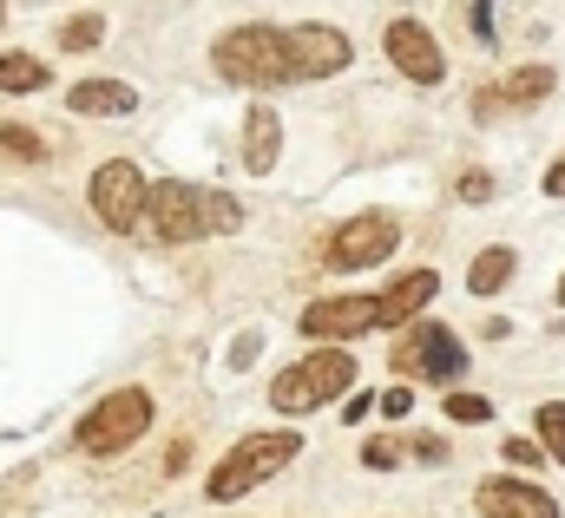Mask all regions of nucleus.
<instances>
[{
    "mask_svg": "<svg viewBox=\"0 0 565 518\" xmlns=\"http://www.w3.org/2000/svg\"><path fill=\"white\" fill-rule=\"evenodd\" d=\"M46 60L33 53H0V93H46Z\"/></svg>",
    "mask_w": 565,
    "mask_h": 518,
    "instance_id": "obj_18",
    "label": "nucleus"
},
{
    "mask_svg": "<svg viewBox=\"0 0 565 518\" xmlns=\"http://www.w3.org/2000/svg\"><path fill=\"white\" fill-rule=\"evenodd\" d=\"M473 512L480 518H559V499L546 486H533V479H480Z\"/></svg>",
    "mask_w": 565,
    "mask_h": 518,
    "instance_id": "obj_12",
    "label": "nucleus"
},
{
    "mask_svg": "<svg viewBox=\"0 0 565 518\" xmlns=\"http://www.w3.org/2000/svg\"><path fill=\"white\" fill-rule=\"evenodd\" d=\"M375 407H382L388 420H408V413H415V388H408V381H395V388L375 393Z\"/></svg>",
    "mask_w": 565,
    "mask_h": 518,
    "instance_id": "obj_25",
    "label": "nucleus"
},
{
    "mask_svg": "<svg viewBox=\"0 0 565 518\" xmlns=\"http://www.w3.org/2000/svg\"><path fill=\"white\" fill-rule=\"evenodd\" d=\"M0 151L20 158V164H46V138L26 131V126H0Z\"/></svg>",
    "mask_w": 565,
    "mask_h": 518,
    "instance_id": "obj_22",
    "label": "nucleus"
},
{
    "mask_svg": "<svg viewBox=\"0 0 565 518\" xmlns=\"http://www.w3.org/2000/svg\"><path fill=\"white\" fill-rule=\"evenodd\" d=\"M106 40V13H73V20H60V46L66 53H93Z\"/></svg>",
    "mask_w": 565,
    "mask_h": 518,
    "instance_id": "obj_20",
    "label": "nucleus"
},
{
    "mask_svg": "<svg viewBox=\"0 0 565 518\" xmlns=\"http://www.w3.org/2000/svg\"><path fill=\"white\" fill-rule=\"evenodd\" d=\"M415 460H422V466H440V460H447V440H440V433H415Z\"/></svg>",
    "mask_w": 565,
    "mask_h": 518,
    "instance_id": "obj_26",
    "label": "nucleus"
},
{
    "mask_svg": "<svg viewBox=\"0 0 565 518\" xmlns=\"http://www.w3.org/2000/svg\"><path fill=\"white\" fill-rule=\"evenodd\" d=\"M145 230L158 244H198V237H237L244 230V204L224 197V191H204V184H184V177H158L145 184Z\"/></svg>",
    "mask_w": 565,
    "mask_h": 518,
    "instance_id": "obj_1",
    "label": "nucleus"
},
{
    "mask_svg": "<svg viewBox=\"0 0 565 518\" xmlns=\"http://www.w3.org/2000/svg\"><path fill=\"white\" fill-rule=\"evenodd\" d=\"M302 453V433L296 427H270V433H244L217 466H211V479H204V499L211 506H231V499H244V493H257L264 479H277L282 466Z\"/></svg>",
    "mask_w": 565,
    "mask_h": 518,
    "instance_id": "obj_2",
    "label": "nucleus"
},
{
    "mask_svg": "<svg viewBox=\"0 0 565 518\" xmlns=\"http://www.w3.org/2000/svg\"><path fill=\"white\" fill-rule=\"evenodd\" d=\"M395 244H402V217H388V211H362V217H349L335 237H329V269H375V262L395 257Z\"/></svg>",
    "mask_w": 565,
    "mask_h": 518,
    "instance_id": "obj_8",
    "label": "nucleus"
},
{
    "mask_svg": "<svg viewBox=\"0 0 565 518\" xmlns=\"http://www.w3.org/2000/svg\"><path fill=\"white\" fill-rule=\"evenodd\" d=\"M362 466H369V473H395V466H402V440H388V433L362 440Z\"/></svg>",
    "mask_w": 565,
    "mask_h": 518,
    "instance_id": "obj_23",
    "label": "nucleus"
},
{
    "mask_svg": "<svg viewBox=\"0 0 565 518\" xmlns=\"http://www.w3.org/2000/svg\"><path fill=\"white\" fill-rule=\"evenodd\" d=\"M382 53H388V66L408 86H440L447 79V53H440V40L427 33L422 20H388L382 26Z\"/></svg>",
    "mask_w": 565,
    "mask_h": 518,
    "instance_id": "obj_10",
    "label": "nucleus"
},
{
    "mask_svg": "<svg viewBox=\"0 0 565 518\" xmlns=\"http://www.w3.org/2000/svg\"><path fill=\"white\" fill-rule=\"evenodd\" d=\"M533 440H540L546 460L565 466V400H540V407H533Z\"/></svg>",
    "mask_w": 565,
    "mask_h": 518,
    "instance_id": "obj_19",
    "label": "nucleus"
},
{
    "mask_svg": "<svg viewBox=\"0 0 565 518\" xmlns=\"http://www.w3.org/2000/svg\"><path fill=\"white\" fill-rule=\"evenodd\" d=\"M282 33H289V73H296V79H335V73L355 60V46H349L342 26L302 20V26H282Z\"/></svg>",
    "mask_w": 565,
    "mask_h": 518,
    "instance_id": "obj_11",
    "label": "nucleus"
},
{
    "mask_svg": "<svg viewBox=\"0 0 565 518\" xmlns=\"http://www.w3.org/2000/svg\"><path fill=\"white\" fill-rule=\"evenodd\" d=\"M507 460H513V466H546L540 440H507Z\"/></svg>",
    "mask_w": 565,
    "mask_h": 518,
    "instance_id": "obj_27",
    "label": "nucleus"
},
{
    "mask_svg": "<svg viewBox=\"0 0 565 518\" xmlns=\"http://www.w3.org/2000/svg\"><path fill=\"white\" fill-rule=\"evenodd\" d=\"M408 335L395 342V375H415V381H434V388H460L467 375V348L454 342L447 322H402Z\"/></svg>",
    "mask_w": 565,
    "mask_h": 518,
    "instance_id": "obj_6",
    "label": "nucleus"
},
{
    "mask_svg": "<svg viewBox=\"0 0 565 518\" xmlns=\"http://www.w3.org/2000/svg\"><path fill=\"white\" fill-rule=\"evenodd\" d=\"M145 177L132 158H106L99 171H93V184H86V204H93V217L113 230V237H132L145 217Z\"/></svg>",
    "mask_w": 565,
    "mask_h": 518,
    "instance_id": "obj_7",
    "label": "nucleus"
},
{
    "mask_svg": "<svg viewBox=\"0 0 565 518\" xmlns=\"http://www.w3.org/2000/svg\"><path fill=\"white\" fill-rule=\"evenodd\" d=\"M0 26H7V7H0Z\"/></svg>",
    "mask_w": 565,
    "mask_h": 518,
    "instance_id": "obj_31",
    "label": "nucleus"
},
{
    "mask_svg": "<svg viewBox=\"0 0 565 518\" xmlns=\"http://www.w3.org/2000/svg\"><path fill=\"white\" fill-rule=\"evenodd\" d=\"M355 375L362 368H355V355L342 342H316L302 361H289L277 381H270V407L289 413V420L296 413H316V407H329V400H342V393L355 388Z\"/></svg>",
    "mask_w": 565,
    "mask_h": 518,
    "instance_id": "obj_4",
    "label": "nucleus"
},
{
    "mask_svg": "<svg viewBox=\"0 0 565 518\" xmlns=\"http://www.w3.org/2000/svg\"><path fill=\"white\" fill-rule=\"evenodd\" d=\"M66 112H79V119H126V112H139V93L126 79H79L66 93Z\"/></svg>",
    "mask_w": 565,
    "mask_h": 518,
    "instance_id": "obj_14",
    "label": "nucleus"
},
{
    "mask_svg": "<svg viewBox=\"0 0 565 518\" xmlns=\"http://www.w3.org/2000/svg\"><path fill=\"white\" fill-rule=\"evenodd\" d=\"M540 191H546V197H565V151L553 158V164H546V177H540Z\"/></svg>",
    "mask_w": 565,
    "mask_h": 518,
    "instance_id": "obj_28",
    "label": "nucleus"
},
{
    "mask_svg": "<svg viewBox=\"0 0 565 518\" xmlns=\"http://www.w3.org/2000/svg\"><path fill=\"white\" fill-rule=\"evenodd\" d=\"M559 309H565V276H559Z\"/></svg>",
    "mask_w": 565,
    "mask_h": 518,
    "instance_id": "obj_30",
    "label": "nucleus"
},
{
    "mask_svg": "<svg viewBox=\"0 0 565 518\" xmlns=\"http://www.w3.org/2000/svg\"><path fill=\"white\" fill-rule=\"evenodd\" d=\"M434 295H440V276H434V269H402V276L388 282V295H375V302H382V328L415 322Z\"/></svg>",
    "mask_w": 565,
    "mask_h": 518,
    "instance_id": "obj_13",
    "label": "nucleus"
},
{
    "mask_svg": "<svg viewBox=\"0 0 565 518\" xmlns=\"http://www.w3.org/2000/svg\"><path fill=\"white\" fill-rule=\"evenodd\" d=\"M277 158H282V112L277 106H250L244 112V171L270 177Z\"/></svg>",
    "mask_w": 565,
    "mask_h": 518,
    "instance_id": "obj_15",
    "label": "nucleus"
},
{
    "mask_svg": "<svg viewBox=\"0 0 565 518\" xmlns=\"http://www.w3.org/2000/svg\"><path fill=\"white\" fill-rule=\"evenodd\" d=\"M309 342H362L369 328H382V302L375 295H322V302H309L302 309V322H296Z\"/></svg>",
    "mask_w": 565,
    "mask_h": 518,
    "instance_id": "obj_9",
    "label": "nucleus"
},
{
    "mask_svg": "<svg viewBox=\"0 0 565 518\" xmlns=\"http://www.w3.org/2000/svg\"><path fill=\"white\" fill-rule=\"evenodd\" d=\"M211 60L231 86H250V93H270V86H289V33L270 26V20H250V26H231L211 40Z\"/></svg>",
    "mask_w": 565,
    "mask_h": 518,
    "instance_id": "obj_3",
    "label": "nucleus"
},
{
    "mask_svg": "<svg viewBox=\"0 0 565 518\" xmlns=\"http://www.w3.org/2000/svg\"><path fill=\"white\" fill-rule=\"evenodd\" d=\"M145 433H151V393H145V388H113L99 407H86V413H79L73 446H79L86 460H113V453L139 446Z\"/></svg>",
    "mask_w": 565,
    "mask_h": 518,
    "instance_id": "obj_5",
    "label": "nucleus"
},
{
    "mask_svg": "<svg viewBox=\"0 0 565 518\" xmlns=\"http://www.w3.org/2000/svg\"><path fill=\"white\" fill-rule=\"evenodd\" d=\"M454 191H460V204H487V197H493V171H480V164H467V171L454 177Z\"/></svg>",
    "mask_w": 565,
    "mask_h": 518,
    "instance_id": "obj_24",
    "label": "nucleus"
},
{
    "mask_svg": "<svg viewBox=\"0 0 565 518\" xmlns=\"http://www.w3.org/2000/svg\"><path fill=\"white\" fill-rule=\"evenodd\" d=\"M487 86H493V79H487ZM553 86H559V73H553L546 60H526V66H513V73L493 86V99H500V112H520V106H540Z\"/></svg>",
    "mask_w": 565,
    "mask_h": 518,
    "instance_id": "obj_16",
    "label": "nucleus"
},
{
    "mask_svg": "<svg viewBox=\"0 0 565 518\" xmlns=\"http://www.w3.org/2000/svg\"><path fill=\"white\" fill-rule=\"evenodd\" d=\"M440 413H447L454 427H480V420H493V400H487V393H467V388H447Z\"/></svg>",
    "mask_w": 565,
    "mask_h": 518,
    "instance_id": "obj_21",
    "label": "nucleus"
},
{
    "mask_svg": "<svg viewBox=\"0 0 565 518\" xmlns=\"http://www.w3.org/2000/svg\"><path fill=\"white\" fill-rule=\"evenodd\" d=\"M487 7H493V0H473V33H480V40H493V20H487Z\"/></svg>",
    "mask_w": 565,
    "mask_h": 518,
    "instance_id": "obj_29",
    "label": "nucleus"
},
{
    "mask_svg": "<svg viewBox=\"0 0 565 518\" xmlns=\"http://www.w3.org/2000/svg\"><path fill=\"white\" fill-rule=\"evenodd\" d=\"M513 269H520V257H513L507 244H493V250H480V257H473V269H467V289H473V295H500V289L513 282Z\"/></svg>",
    "mask_w": 565,
    "mask_h": 518,
    "instance_id": "obj_17",
    "label": "nucleus"
}]
</instances>
